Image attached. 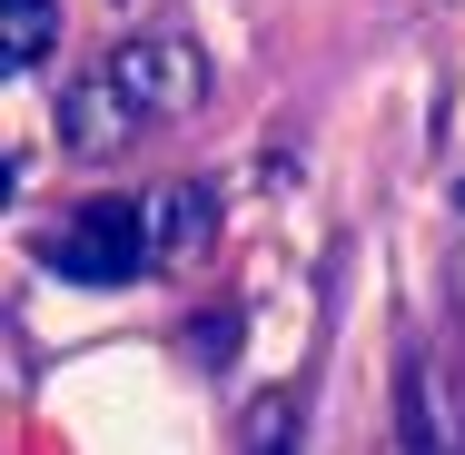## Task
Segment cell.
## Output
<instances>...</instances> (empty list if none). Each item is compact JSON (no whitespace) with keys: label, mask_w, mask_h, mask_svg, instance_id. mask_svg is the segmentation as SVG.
<instances>
[{"label":"cell","mask_w":465,"mask_h":455,"mask_svg":"<svg viewBox=\"0 0 465 455\" xmlns=\"http://www.w3.org/2000/svg\"><path fill=\"white\" fill-rule=\"evenodd\" d=\"M208 208H218L208 188H159V198L139 208V218H149V248H159V258H198V248L218 238V218H208Z\"/></svg>","instance_id":"cell-3"},{"label":"cell","mask_w":465,"mask_h":455,"mask_svg":"<svg viewBox=\"0 0 465 455\" xmlns=\"http://www.w3.org/2000/svg\"><path fill=\"white\" fill-rule=\"evenodd\" d=\"M50 0H0V80H20L30 60H50Z\"/></svg>","instance_id":"cell-6"},{"label":"cell","mask_w":465,"mask_h":455,"mask_svg":"<svg viewBox=\"0 0 465 455\" xmlns=\"http://www.w3.org/2000/svg\"><path fill=\"white\" fill-rule=\"evenodd\" d=\"M10 188H20V169H10V159H0V198H10Z\"/></svg>","instance_id":"cell-7"},{"label":"cell","mask_w":465,"mask_h":455,"mask_svg":"<svg viewBox=\"0 0 465 455\" xmlns=\"http://www.w3.org/2000/svg\"><path fill=\"white\" fill-rule=\"evenodd\" d=\"M396 446H406V455H456V446H446V416H436V376H426V366H396Z\"/></svg>","instance_id":"cell-5"},{"label":"cell","mask_w":465,"mask_h":455,"mask_svg":"<svg viewBox=\"0 0 465 455\" xmlns=\"http://www.w3.org/2000/svg\"><path fill=\"white\" fill-rule=\"evenodd\" d=\"M456 198H465V188H456Z\"/></svg>","instance_id":"cell-8"},{"label":"cell","mask_w":465,"mask_h":455,"mask_svg":"<svg viewBox=\"0 0 465 455\" xmlns=\"http://www.w3.org/2000/svg\"><path fill=\"white\" fill-rule=\"evenodd\" d=\"M297 436H307V416H297L287 386H258L238 406V455H297Z\"/></svg>","instance_id":"cell-4"},{"label":"cell","mask_w":465,"mask_h":455,"mask_svg":"<svg viewBox=\"0 0 465 455\" xmlns=\"http://www.w3.org/2000/svg\"><path fill=\"white\" fill-rule=\"evenodd\" d=\"M208 99V50L188 40V30H129L119 50H99L90 70L60 90V139L70 149H129L139 129H159V119H188Z\"/></svg>","instance_id":"cell-1"},{"label":"cell","mask_w":465,"mask_h":455,"mask_svg":"<svg viewBox=\"0 0 465 455\" xmlns=\"http://www.w3.org/2000/svg\"><path fill=\"white\" fill-rule=\"evenodd\" d=\"M149 218L129 208V198H90V208H70V228H50L40 238V268L70 277V287H129V277H149Z\"/></svg>","instance_id":"cell-2"}]
</instances>
